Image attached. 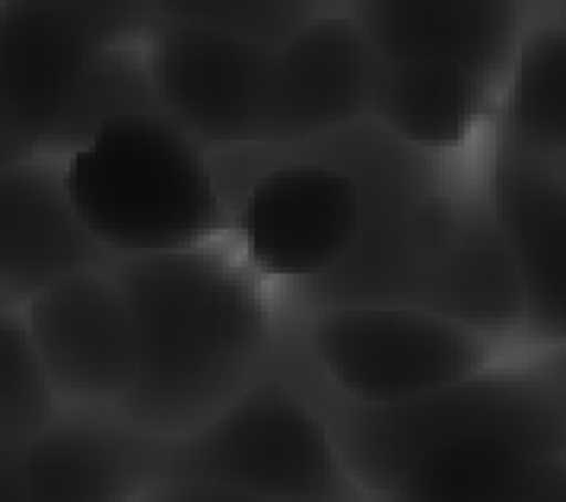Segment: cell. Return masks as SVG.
Returning a JSON list of instances; mask_svg holds the SVG:
<instances>
[{
	"label": "cell",
	"mask_w": 566,
	"mask_h": 502,
	"mask_svg": "<svg viewBox=\"0 0 566 502\" xmlns=\"http://www.w3.org/2000/svg\"><path fill=\"white\" fill-rule=\"evenodd\" d=\"M108 274L137 337L134 381L112 410L144 436L181 439L201 429L268 369L274 308L227 239L115 258Z\"/></svg>",
	"instance_id": "1"
},
{
	"label": "cell",
	"mask_w": 566,
	"mask_h": 502,
	"mask_svg": "<svg viewBox=\"0 0 566 502\" xmlns=\"http://www.w3.org/2000/svg\"><path fill=\"white\" fill-rule=\"evenodd\" d=\"M57 166L77 220L112 258L188 251L227 239L230 213L210 156L166 115L105 127Z\"/></svg>",
	"instance_id": "2"
},
{
	"label": "cell",
	"mask_w": 566,
	"mask_h": 502,
	"mask_svg": "<svg viewBox=\"0 0 566 502\" xmlns=\"http://www.w3.org/2000/svg\"><path fill=\"white\" fill-rule=\"evenodd\" d=\"M293 388L318 410L347 471L376 500L420 454L459 439H503L541 458H564V378L535 373L515 359L388 407L344 401L325 381L315 391Z\"/></svg>",
	"instance_id": "3"
},
{
	"label": "cell",
	"mask_w": 566,
	"mask_h": 502,
	"mask_svg": "<svg viewBox=\"0 0 566 502\" xmlns=\"http://www.w3.org/2000/svg\"><path fill=\"white\" fill-rule=\"evenodd\" d=\"M156 478H201L268 502H379L347 471L335 439L274 366L210 423L156 439Z\"/></svg>",
	"instance_id": "4"
},
{
	"label": "cell",
	"mask_w": 566,
	"mask_h": 502,
	"mask_svg": "<svg viewBox=\"0 0 566 502\" xmlns=\"http://www.w3.org/2000/svg\"><path fill=\"white\" fill-rule=\"evenodd\" d=\"M223 207L227 242L268 286L293 293L325 276L350 251L360 198L347 172L296 153L239 147L210 153Z\"/></svg>",
	"instance_id": "5"
},
{
	"label": "cell",
	"mask_w": 566,
	"mask_h": 502,
	"mask_svg": "<svg viewBox=\"0 0 566 502\" xmlns=\"http://www.w3.org/2000/svg\"><path fill=\"white\" fill-rule=\"evenodd\" d=\"M310 363L344 401L388 407L513 359V347L413 305H325L303 322Z\"/></svg>",
	"instance_id": "6"
},
{
	"label": "cell",
	"mask_w": 566,
	"mask_h": 502,
	"mask_svg": "<svg viewBox=\"0 0 566 502\" xmlns=\"http://www.w3.org/2000/svg\"><path fill=\"white\" fill-rule=\"evenodd\" d=\"M277 153L312 156L347 172L360 198V227L350 251L328 274L296 290L306 308L411 305L417 286L411 217L417 201L442 185L439 159L398 144L369 118Z\"/></svg>",
	"instance_id": "7"
},
{
	"label": "cell",
	"mask_w": 566,
	"mask_h": 502,
	"mask_svg": "<svg viewBox=\"0 0 566 502\" xmlns=\"http://www.w3.org/2000/svg\"><path fill=\"white\" fill-rule=\"evenodd\" d=\"M150 23L154 3L0 0V125L39 153L86 64Z\"/></svg>",
	"instance_id": "8"
},
{
	"label": "cell",
	"mask_w": 566,
	"mask_h": 502,
	"mask_svg": "<svg viewBox=\"0 0 566 502\" xmlns=\"http://www.w3.org/2000/svg\"><path fill=\"white\" fill-rule=\"evenodd\" d=\"M144 45L156 100L172 125L207 156L255 147L271 49L166 17L156 3Z\"/></svg>",
	"instance_id": "9"
},
{
	"label": "cell",
	"mask_w": 566,
	"mask_h": 502,
	"mask_svg": "<svg viewBox=\"0 0 566 502\" xmlns=\"http://www.w3.org/2000/svg\"><path fill=\"white\" fill-rule=\"evenodd\" d=\"M373 64L347 3H322L268 54L255 147L283 150L363 122Z\"/></svg>",
	"instance_id": "10"
},
{
	"label": "cell",
	"mask_w": 566,
	"mask_h": 502,
	"mask_svg": "<svg viewBox=\"0 0 566 502\" xmlns=\"http://www.w3.org/2000/svg\"><path fill=\"white\" fill-rule=\"evenodd\" d=\"M108 268L64 276L23 305L32 347L61 407H115L134 381V322Z\"/></svg>",
	"instance_id": "11"
},
{
	"label": "cell",
	"mask_w": 566,
	"mask_h": 502,
	"mask_svg": "<svg viewBox=\"0 0 566 502\" xmlns=\"http://www.w3.org/2000/svg\"><path fill=\"white\" fill-rule=\"evenodd\" d=\"M347 10L376 61L462 71L496 93L532 23L528 7L506 0H369Z\"/></svg>",
	"instance_id": "12"
},
{
	"label": "cell",
	"mask_w": 566,
	"mask_h": 502,
	"mask_svg": "<svg viewBox=\"0 0 566 502\" xmlns=\"http://www.w3.org/2000/svg\"><path fill=\"white\" fill-rule=\"evenodd\" d=\"M484 198L525 290L528 341L560 347L566 334L564 163L496 147L484 178Z\"/></svg>",
	"instance_id": "13"
},
{
	"label": "cell",
	"mask_w": 566,
	"mask_h": 502,
	"mask_svg": "<svg viewBox=\"0 0 566 502\" xmlns=\"http://www.w3.org/2000/svg\"><path fill=\"white\" fill-rule=\"evenodd\" d=\"M112 261L77 220L54 159L29 156L0 172V300L27 305L57 280Z\"/></svg>",
	"instance_id": "14"
},
{
	"label": "cell",
	"mask_w": 566,
	"mask_h": 502,
	"mask_svg": "<svg viewBox=\"0 0 566 502\" xmlns=\"http://www.w3.org/2000/svg\"><path fill=\"white\" fill-rule=\"evenodd\" d=\"M156 480V439L112 407H61L27 442L32 502H134Z\"/></svg>",
	"instance_id": "15"
},
{
	"label": "cell",
	"mask_w": 566,
	"mask_h": 502,
	"mask_svg": "<svg viewBox=\"0 0 566 502\" xmlns=\"http://www.w3.org/2000/svg\"><path fill=\"white\" fill-rule=\"evenodd\" d=\"M413 308L442 315L506 347L528 341L525 290L484 188L464 191L449 245L423 268Z\"/></svg>",
	"instance_id": "16"
},
{
	"label": "cell",
	"mask_w": 566,
	"mask_h": 502,
	"mask_svg": "<svg viewBox=\"0 0 566 502\" xmlns=\"http://www.w3.org/2000/svg\"><path fill=\"white\" fill-rule=\"evenodd\" d=\"M496 90L433 64H373L366 118L398 144L442 159L468 150L496 118Z\"/></svg>",
	"instance_id": "17"
},
{
	"label": "cell",
	"mask_w": 566,
	"mask_h": 502,
	"mask_svg": "<svg viewBox=\"0 0 566 502\" xmlns=\"http://www.w3.org/2000/svg\"><path fill=\"white\" fill-rule=\"evenodd\" d=\"M379 502H566L564 458L459 439L420 454Z\"/></svg>",
	"instance_id": "18"
},
{
	"label": "cell",
	"mask_w": 566,
	"mask_h": 502,
	"mask_svg": "<svg viewBox=\"0 0 566 502\" xmlns=\"http://www.w3.org/2000/svg\"><path fill=\"white\" fill-rule=\"evenodd\" d=\"M500 147L564 163L566 150V32L564 20L528 23L500 86Z\"/></svg>",
	"instance_id": "19"
},
{
	"label": "cell",
	"mask_w": 566,
	"mask_h": 502,
	"mask_svg": "<svg viewBox=\"0 0 566 502\" xmlns=\"http://www.w3.org/2000/svg\"><path fill=\"white\" fill-rule=\"evenodd\" d=\"M137 115H163L144 39L118 42L99 51L86 64V71L80 74L74 90L61 105L54 125L49 127L39 156L61 163L64 156L77 153L93 137H99L105 127Z\"/></svg>",
	"instance_id": "20"
},
{
	"label": "cell",
	"mask_w": 566,
	"mask_h": 502,
	"mask_svg": "<svg viewBox=\"0 0 566 502\" xmlns=\"http://www.w3.org/2000/svg\"><path fill=\"white\" fill-rule=\"evenodd\" d=\"M57 410L61 404L35 356L23 305L0 300V439L29 442Z\"/></svg>",
	"instance_id": "21"
},
{
	"label": "cell",
	"mask_w": 566,
	"mask_h": 502,
	"mask_svg": "<svg viewBox=\"0 0 566 502\" xmlns=\"http://www.w3.org/2000/svg\"><path fill=\"white\" fill-rule=\"evenodd\" d=\"M156 7L166 17L227 32L232 39L252 42L261 49L281 45L283 39H290L322 10V3L306 0H179Z\"/></svg>",
	"instance_id": "22"
},
{
	"label": "cell",
	"mask_w": 566,
	"mask_h": 502,
	"mask_svg": "<svg viewBox=\"0 0 566 502\" xmlns=\"http://www.w3.org/2000/svg\"><path fill=\"white\" fill-rule=\"evenodd\" d=\"M134 502H268L245 490L201 478H156Z\"/></svg>",
	"instance_id": "23"
},
{
	"label": "cell",
	"mask_w": 566,
	"mask_h": 502,
	"mask_svg": "<svg viewBox=\"0 0 566 502\" xmlns=\"http://www.w3.org/2000/svg\"><path fill=\"white\" fill-rule=\"evenodd\" d=\"M0 502H32L27 487V442L0 439Z\"/></svg>",
	"instance_id": "24"
},
{
	"label": "cell",
	"mask_w": 566,
	"mask_h": 502,
	"mask_svg": "<svg viewBox=\"0 0 566 502\" xmlns=\"http://www.w3.org/2000/svg\"><path fill=\"white\" fill-rule=\"evenodd\" d=\"M29 156H39V153L29 150L23 140H17L7 127L0 125V172L10 169V166H17V163H23Z\"/></svg>",
	"instance_id": "25"
}]
</instances>
